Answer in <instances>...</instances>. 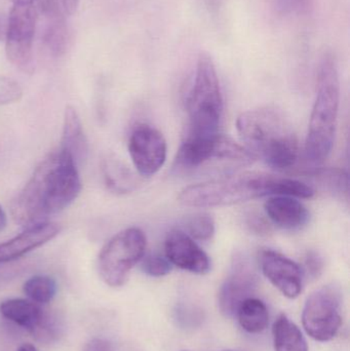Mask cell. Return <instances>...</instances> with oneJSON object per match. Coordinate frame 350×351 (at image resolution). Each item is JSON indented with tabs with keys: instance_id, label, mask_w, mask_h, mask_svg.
I'll return each instance as SVG.
<instances>
[{
	"instance_id": "1",
	"label": "cell",
	"mask_w": 350,
	"mask_h": 351,
	"mask_svg": "<svg viewBox=\"0 0 350 351\" xmlns=\"http://www.w3.org/2000/svg\"><path fill=\"white\" fill-rule=\"evenodd\" d=\"M82 191L78 166L63 150L49 154L12 202L14 221L24 228L49 222L70 206Z\"/></svg>"
},
{
	"instance_id": "2",
	"label": "cell",
	"mask_w": 350,
	"mask_h": 351,
	"mask_svg": "<svg viewBox=\"0 0 350 351\" xmlns=\"http://www.w3.org/2000/svg\"><path fill=\"white\" fill-rule=\"evenodd\" d=\"M275 195L312 198L314 190L299 180L262 172H246L188 186L180 192L178 200L192 208H215Z\"/></svg>"
},
{
	"instance_id": "3",
	"label": "cell",
	"mask_w": 350,
	"mask_h": 351,
	"mask_svg": "<svg viewBox=\"0 0 350 351\" xmlns=\"http://www.w3.org/2000/svg\"><path fill=\"white\" fill-rule=\"evenodd\" d=\"M236 129L245 147L273 170L295 166L298 140L281 113L271 108L247 111L238 117Z\"/></svg>"
},
{
	"instance_id": "4",
	"label": "cell",
	"mask_w": 350,
	"mask_h": 351,
	"mask_svg": "<svg viewBox=\"0 0 350 351\" xmlns=\"http://www.w3.org/2000/svg\"><path fill=\"white\" fill-rule=\"evenodd\" d=\"M340 104V82L336 62L327 55L321 62L316 82V96L310 115L305 142V156L310 162H322L334 146Z\"/></svg>"
},
{
	"instance_id": "5",
	"label": "cell",
	"mask_w": 350,
	"mask_h": 351,
	"mask_svg": "<svg viewBox=\"0 0 350 351\" xmlns=\"http://www.w3.org/2000/svg\"><path fill=\"white\" fill-rule=\"evenodd\" d=\"M223 96L213 60L201 53L195 69L192 88L187 98L190 132L189 135L218 133L223 117Z\"/></svg>"
},
{
	"instance_id": "6",
	"label": "cell",
	"mask_w": 350,
	"mask_h": 351,
	"mask_svg": "<svg viewBox=\"0 0 350 351\" xmlns=\"http://www.w3.org/2000/svg\"><path fill=\"white\" fill-rule=\"evenodd\" d=\"M255 156L244 146L221 134L188 135L177 154L176 169L193 171L210 164L246 166Z\"/></svg>"
},
{
	"instance_id": "7",
	"label": "cell",
	"mask_w": 350,
	"mask_h": 351,
	"mask_svg": "<svg viewBox=\"0 0 350 351\" xmlns=\"http://www.w3.org/2000/svg\"><path fill=\"white\" fill-rule=\"evenodd\" d=\"M146 235L137 227H129L111 237L98 258L99 274L105 284L112 288L123 287L132 269L145 256Z\"/></svg>"
},
{
	"instance_id": "8",
	"label": "cell",
	"mask_w": 350,
	"mask_h": 351,
	"mask_svg": "<svg viewBox=\"0 0 350 351\" xmlns=\"http://www.w3.org/2000/svg\"><path fill=\"white\" fill-rule=\"evenodd\" d=\"M342 296L335 285L314 291L304 305L302 324L306 333L316 341L332 340L342 324Z\"/></svg>"
},
{
	"instance_id": "9",
	"label": "cell",
	"mask_w": 350,
	"mask_h": 351,
	"mask_svg": "<svg viewBox=\"0 0 350 351\" xmlns=\"http://www.w3.org/2000/svg\"><path fill=\"white\" fill-rule=\"evenodd\" d=\"M36 24L34 5H12L6 19V57L16 69L28 75L35 70L33 43Z\"/></svg>"
},
{
	"instance_id": "10",
	"label": "cell",
	"mask_w": 350,
	"mask_h": 351,
	"mask_svg": "<svg viewBox=\"0 0 350 351\" xmlns=\"http://www.w3.org/2000/svg\"><path fill=\"white\" fill-rule=\"evenodd\" d=\"M0 313L4 319L26 330L40 343H53L61 337L63 330L61 319L29 299L2 301Z\"/></svg>"
},
{
	"instance_id": "11",
	"label": "cell",
	"mask_w": 350,
	"mask_h": 351,
	"mask_svg": "<svg viewBox=\"0 0 350 351\" xmlns=\"http://www.w3.org/2000/svg\"><path fill=\"white\" fill-rule=\"evenodd\" d=\"M257 287L258 276L254 263L244 254H236L218 295L221 313L225 317H234L240 303L253 297Z\"/></svg>"
},
{
	"instance_id": "12",
	"label": "cell",
	"mask_w": 350,
	"mask_h": 351,
	"mask_svg": "<svg viewBox=\"0 0 350 351\" xmlns=\"http://www.w3.org/2000/svg\"><path fill=\"white\" fill-rule=\"evenodd\" d=\"M166 141L164 135L149 125H138L129 140V154L140 175L151 177L166 160Z\"/></svg>"
},
{
	"instance_id": "13",
	"label": "cell",
	"mask_w": 350,
	"mask_h": 351,
	"mask_svg": "<svg viewBox=\"0 0 350 351\" xmlns=\"http://www.w3.org/2000/svg\"><path fill=\"white\" fill-rule=\"evenodd\" d=\"M259 260L263 274L284 296L290 299L299 296L303 271L296 262L273 250H263Z\"/></svg>"
},
{
	"instance_id": "14",
	"label": "cell",
	"mask_w": 350,
	"mask_h": 351,
	"mask_svg": "<svg viewBox=\"0 0 350 351\" xmlns=\"http://www.w3.org/2000/svg\"><path fill=\"white\" fill-rule=\"evenodd\" d=\"M166 257L172 265L195 274H205L211 269L209 256L185 231L176 229L164 241Z\"/></svg>"
},
{
	"instance_id": "15",
	"label": "cell",
	"mask_w": 350,
	"mask_h": 351,
	"mask_svg": "<svg viewBox=\"0 0 350 351\" xmlns=\"http://www.w3.org/2000/svg\"><path fill=\"white\" fill-rule=\"evenodd\" d=\"M39 10L42 18L41 41L47 53L53 58H60L68 47V28L64 10L58 0H39Z\"/></svg>"
},
{
	"instance_id": "16",
	"label": "cell",
	"mask_w": 350,
	"mask_h": 351,
	"mask_svg": "<svg viewBox=\"0 0 350 351\" xmlns=\"http://www.w3.org/2000/svg\"><path fill=\"white\" fill-rule=\"evenodd\" d=\"M60 230L61 227L51 222L26 228L24 232L14 239L0 243V263L18 259L29 252L45 245L55 239Z\"/></svg>"
},
{
	"instance_id": "17",
	"label": "cell",
	"mask_w": 350,
	"mask_h": 351,
	"mask_svg": "<svg viewBox=\"0 0 350 351\" xmlns=\"http://www.w3.org/2000/svg\"><path fill=\"white\" fill-rule=\"evenodd\" d=\"M264 210L269 220L285 230H300L310 219L308 208L292 196H271L265 202Z\"/></svg>"
},
{
	"instance_id": "18",
	"label": "cell",
	"mask_w": 350,
	"mask_h": 351,
	"mask_svg": "<svg viewBox=\"0 0 350 351\" xmlns=\"http://www.w3.org/2000/svg\"><path fill=\"white\" fill-rule=\"evenodd\" d=\"M60 149L69 154L77 166L88 158V142L77 111L72 106L66 107L64 113L63 133Z\"/></svg>"
},
{
	"instance_id": "19",
	"label": "cell",
	"mask_w": 350,
	"mask_h": 351,
	"mask_svg": "<svg viewBox=\"0 0 350 351\" xmlns=\"http://www.w3.org/2000/svg\"><path fill=\"white\" fill-rule=\"evenodd\" d=\"M236 315L240 327L250 334L262 333L269 325V313L266 305L255 297L242 301Z\"/></svg>"
},
{
	"instance_id": "20",
	"label": "cell",
	"mask_w": 350,
	"mask_h": 351,
	"mask_svg": "<svg viewBox=\"0 0 350 351\" xmlns=\"http://www.w3.org/2000/svg\"><path fill=\"white\" fill-rule=\"evenodd\" d=\"M273 332L275 351H308L303 334L285 315L277 317Z\"/></svg>"
},
{
	"instance_id": "21",
	"label": "cell",
	"mask_w": 350,
	"mask_h": 351,
	"mask_svg": "<svg viewBox=\"0 0 350 351\" xmlns=\"http://www.w3.org/2000/svg\"><path fill=\"white\" fill-rule=\"evenodd\" d=\"M306 176L312 178L322 189L335 195L343 196L349 193V175L341 169H316L306 173Z\"/></svg>"
},
{
	"instance_id": "22",
	"label": "cell",
	"mask_w": 350,
	"mask_h": 351,
	"mask_svg": "<svg viewBox=\"0 0 350 351\" xmlns=\"http://www.w3.org/2000/svg\"><path fill=\"white\" fill-rule=\"evenodd\" d=\"M103 174L107 187L117 193H127L135 185V178L118 160L108 158L103 162Z\"/></svg>"
},
{
	"instance_id": "23",
	"label": "cell",
	"mask_w": 350,
	"mask_h": 351,
	"mask_svg": "<svg viewBox=\"0 0 350 351\" xmlns=\"http://www.w3.org/2000/svg\"><path fill=\"white\" fill-rule=\"evenodd\" d=\"M57 282L49 276H34L25 282L23 292L29 300L45 305L51 302L57 294Z\"/></svg>"
},
{
	"instance_id": "24",
	"label": "cell",
	"mask_w": 350,
	"mask_h": 351,
	"mask_svg": "<svg viewBox=\"0 0 350 351\" xmlns=\"http://www.w3.org/2000/svg\"><path fill=\"white\" fill-rule=\"evenodd\" d=\"M184 228L187 234L193 239L209 241L215 233V222L210 215L199 213L186 219Z\"/></svg>"
},
{
	"instance_id": "25",
	"label": "cell",
	"mask_w": 350,
	"mask_h": 351,
	"mask_svg": "<svg viewBox=\"0 0 350 351\" xmlns=\"http://www.w3.org/2000/svg\"><path fill=\"white\" fill-rule=\"evenodd\" d=\"M142 261V270L144 274L153 278H162L172 271L173 265L168 258L158 254H150L143 257Z\"/></svg>"
},
{
	"instance_id": "26",
	"label": "cell",
	"mask_w": 350,
	"mask_h": 351,
	"mask_svg": "<svg viewBox=\"0 0 350 351\" xmlns=\"http://www.w3.org/2000/svg\"><path fill=\"white\" fill-rule=\"evenodd\" d=\"M23 96L21 84L12 78L0 75V106L18 102Z\"/></svg>"
},
{
	"instance_id": "27",
	"label": "cell",
	"mask_w": 350,
	"mask_h": 351,
	"mask_svg": "<svg viewBox=\"0 0 350 351\" xmlns=\"http://www.w3.org/2000/svg\"><path fill=\"white\" fill-rule=\"evenodd\" d=\"M305 268L310 276H318L323 269V260L316 252H310L305 258Z\"/></svg>"
},
{
	"instance_id": "28",
	"label": "cell",
	"mask_w": 350,
	"mask_h": 351,
	"mask_svg": "<svg viewBox=\"0 0 350 351\" xmlns=\"http://www.w3.org/2000/svg\"><path fill=\"white\" fill-rule=\"evenodd\" d=\"M84 351H115L114 346L108 340L94 338L84 346Z\"/></svg>"
},
{
	"instance_id": "29",
	"label": "cell",
	"mask_w": 350,
	"mask_h": 351,
	"mask_svg": "<svg viewBox=\"0 0 350 351\" xmlns=\"http://www.w3.org/2000/svg\"><path fill=\"white\" fill-rule=\"evenodd\" d=\"M61 2L62 10L65 14H72L77 8L79 0H60Z\"/></svg>"
},
{
	"instance_id": "30",
	"label": "cell",
	"mask_w": 350,
	"mask_h": 351,
	"mask_svg": "<svg viewBox=\"0 0 350 351\" xmlns=\"http://www.w3.org/2000/svg\"><path fill=\"white\" fill-rule=\"evenodd\" d=\"M6 224H8V218H6L5 212H4L2 206H0V232L2 230H4V228L6 227Z\"/></svg>"
},
{
	"instance_id": "31",
	"label": "cell",
	"mask_w": 350,
	"mask_h": 351,
	"mask_svg": "<svg viewBox=\"0 0 350 351\" xmlns=\"http://www.w3.org/2000/svg\"><path fill=\"white\" fill-rule=\"evenodd\" d=\"M6 19L2 14H0V40L5 36Z\"/></svg>"
},
{
	"instance_id": "32",
	"label": "cell",
	"mask_w": 350,
	"mask_h": 351,
	"mask_svg": "<svg viewBox=\"0 0 350 351\" xmlns=\"http://www.w3.org/2000/svg\"><path fill=\"white\" fill-rule=\"evenodd\" d=\"M12 5H34L35 0H10Z\"/></svg>"
},
{
	"instance_id": "33",
	"label": "cell",
	"mask_w": 350,
	"mask_h": 351,
	"mask_svg": "<svg viewBox=\"0 0 350 351\" xmlns=\"http://www.w3.org/2000/svg\"><path fill=\"white\" fill-rule=\"evenodd\" d=\"M18 351H38L34 346L30 343H24L18 348Z\"/></svg>"
},
{
	"instance_id": "34",
	"label": "cell",
	"mask_w": 350,
	"mask_h": 351,
	"mask_svg": "<svg viewBox=\"0 0 350 351\" xmlns=\"http://www.w3.org/2000/svg\"><path fill=\"white\" fill-rule=\"evenodd\" d=\"M294 1L299 4V5H303V4H305L306 0H294Z\"/></svg>"
},
{
	"instance_id": "35",
	"label": "cell",
	"mask_w": 350,
	"mask_h": 351,
	"mask_svg": "<svg viewBox=\"0 0 350 351\" xmlns=\"http://www.w3.org/2000/svg\"><path fill=\"white\" fill-rule=\"evenodd\" d=\"M227 351H232V350H227Z\"/></svg>"
}]
</instances>
